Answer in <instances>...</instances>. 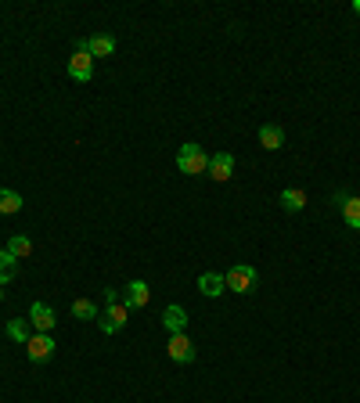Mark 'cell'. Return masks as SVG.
I'll return each instance as SVG.
<instances>
[{"instance_id": "obj_1", "label": "cell", "mask_w": 360, "mask_h": 403, "mask_svg": "<svg viewBox=\"0 0 360 403\" xmlns=\"http://www.w3.org/2000/svg\"><path fill=\"white\" fill-rule=\"evenodd\" d=\"M176 166H180V173H188V177H202V173H209V155L202 151V144H180Z\"/></svg>"}, {"instance_id": "obj_2", "label": "cell", "mask_w": 360, "mask_h": 403, "mask_svg": "<svg viewBox=\"0 0 360 403\" xmlns=\"http://www.w3.org/2000/svg\"><path fill=\"white\" fill-rule=\"evenodd\" d=\"M227 281V288L231 292H238V295H249L252 288H256V267H249V263H238V267H231V274L224 277Z\"/></svg>"}, {"instance_id": "obj_3", "label": "cell", "mask_w": 360, "mask_h": 403, "mask_svg": "<svg viewBox=\"0 0 360 403\" xmlns=\"http://www.w3.org/2000/svg\"><path fill=\"white\" fill-rule=\"evenodd\" d=\"M69 76L79 79V83H86L90 76H94V58H90V51H86V40H83L79 51L69 58Z\"/></svg>"}, {"instance_id": "obj_4", "label": "cell", "mask_w": 360, "mask_h": 403, "mask_svg": "<svg viewBox=\"0 0 360 403\" xmlns=\"http://www.w3.org/2000/svg\"><path fill=\"white\" fill-rule=\"evenodd\" d=\"M25 353H29V360H33V364H44V360H51V353H54V338H51L47 331H37V335H29V343H25Z\"/></svg>"}, {"instance_id": "obj_5", "label": "cell", "mask_w": 360, "mask_h": 403, "mask_svg": "<svg viewBox=\"0 0 360 403\" xmlns=\"http://www.w3.org/2000/svg\"><path fill=\"white\" fill-rule=\"evenodd\" d=\"M127 309H130L127 302H123V306H119V302H115V306H108V309H105V314L98 317V328H101L105 335H115L119 328H123V324H127Z\"/></svg>"}, {"instance_id": "obj_6", "label": "cell", "mask_w": 360, "mask_h": 403, "mask_svg": "<svg viewBox=\"0 0 360 403\" xmlns=\"http://www.w3.org/2000/svg\"><path fill=\"white\" fill-rule=\"evenodd\" d=\"M169 357L176 360V364H191L195 360V343H191V338L188 335H169Z\"/></svg>"}, {"instance_id": "obj_7", "label": "cell", "mask_w": 360, "mask_h": 403, "mask_svg": "<svg viewBox=\"0 0 360 403\" xmlns=\"http://www.w3.org/2000/svg\"><path fill=\"white\" fill-rule=\"evenodd\" d=\"M231 173H234V155L231 151H220V155H213V159H209V177L213 180H231Z\"/></svg>"}, {"instance_id": "obj_8", "label": "cell", "mask_w": 360, "mask_h": 403, "mask_svg": "<svg viewBox=\"0 0 360 403\" xmlns=\"http://www.w3.org/2000/svg\"><path fill=\"white\" fill-rule=\"evenodd\" d=\"M29 324H33L37 331H51L54 328V309L47 302H33L29 306Z\"/></svg>"}, {"instance_id": "obj_9", "label": "cell", "mask_w": 360, "mask_h": 403, "mask_svg": "<svg viewBox=\"0 0 360 403\" xmlns=\"http://www.w3.org/2000/svg\"><path fill=\"white\" fill-rule=\"evenodd\" d=\"M123 299H127L130 309H141V306H148V299H152V288H148V281H130Z\"/></svg>"}, {"instance_id": "obj_10", "label": "cell", "mask_w": 360, "mask_h": 403, "mask_svg": "<svg viewBox=\"0 0 360 403\" xmlns=\"http://www.w3.org/2000/svg\"><path fill=\"white\" fill-rule=\"evenodd\" d=\"M259 144H263L266 151L285 148V130H281V127H274V122H263V127H259Z\"/></svg>"}, {"instance_id": "obj_11", "label": "cell", "mask_w": 360, "mask_h": 403, "mask_svg": "<svg viewBox=\"0 0 360 403\" xmlns=\"http://www.w3.org/2000/svg\"><path fill=\"white\" fill-rule=\"evenodd\" d=\"M198 292H202V295H209V299L224 295V292H227L224 274H202V277H198Z\"/></svg>"}, {"instance_id": "obj_12", "label": "cell", "mask_w": 360, "mask_h": 403, "mask_svg": "<svg viewBox=\"0 0 360 403\" xmlns=\"http://www.w3.org/2000/svg\"><path fill=\"white\" fill-rule=\"evenodd\" d=\"M162 324L169 328V335H184V328H188V314H184V306H166Z\"/></svg>"}, {"instance_id": "obj_13", "label": "cell", "mask_w": 360, "mask_h": 403, "mask_svg": "<svg viewBox=\"0 0 360 403\" xmlns=\"http://www.w3.org/2000/svg\"><path fill=\"white\" fill-rule=\"evenodd\" d=\"M86 51H90V58H108V54H115V40L108 33H98L86 40Z\"/></svg>"}, {"instance_id": "obj_14", "label": "cell", "mask_w": 360, "mask_h": 403, "mask_svg": "<svg viewBox=\"0 0 360 403\" xmlns=\"http://www.w3.org/2000/svg\"><path fill=\"white\" fill-rule=\"evenodd\" d=\"M281 205L288 212H303L307 209V191H299V188H285L281 191Z\"/></svg>"}, {"instance_id": "obj_15", "label": "cell", "mask_w": 360, "mask_h": 403, "mask_svg": "<svg viewBox=\"0 0 360 403\" xmlns=\"http://www.w3.org/2000/svg\"><path fill=\"white\" fill-rule=\"evenodd\" d=\"M15 274H18V260H15L8 249H0V288H4Z\"/></svg>"}, {"instance_id": "obj_16", "label": "cell", "mask_w": 360, "mask_h": 403, "mask_svg": "<svg viewBox=\"0 0 360 403\" xmlns=\"http://www.w3.org/2000/svg\"><path fill=\"white\" fill-rule=\"evenodd\" d=\"M72 317H76V321H98L101 314H98V306L90 302V299H76V302H72Z\"/></svg>"}, {"instance_id": "obj_17", "label": "cell", "mask_w": 360, "mask_h": 403, "mask_svg": "<svg viewBox=\"0 0 360 403\" xmlns=\"http://www.w3.org/2000/svg\"><path fill=\"white\" fill-rule=\"evenodd\" d=\"M8 252H11L15 260H25V256H33V241H29L25 234H15V238L8 241Z\"/></svg>"}, {"instance_id": "obj_18", "label": "cell", "mask_w": 360, "mask_h": 403, "mask_svg": "<svg viewBox=\"0 0 360 403\" xmlns=\"http://www.w3.org/2000/svg\"><path fill=\"white\" fill-rule=\"evenodd\" d=\"M342 220H346L353 231H360V198H346V202H342Z\"/></svg>"}, {"instance_id": "obj_19", "label": "cell", "mask_w": 360, "mask_h": 403, "mask_svg": "<svg viewBox=\"0 0 360 403\" xmlns=\"http://www.w3.org/2000/svg\"><path fill=\"white\" fill-rule=\"evenodd\" d=\"M22 209V195L18 191H0V212H18Z\"/></svg>"}, {"instance_id": "obj_20", "label": "cell", "mask_w": 360, "mask_h": 403, "mask_svg": "<svg viewBox=\"0 0 360 403\" xmlns=\"http://www.w3.org/2000/svg\"><path fill=\"white\" fill-rule=\"evenodd\" d=\"M8 338H15V343L25 346V343H29V324H25V321H11V324H8Z\"/></svg>"}, {"instance_id": "obj_21", "label": "cell", "mask_w": 360, "mask_h": 403, "mask_svg": "<svg viewBox=\"0 0 360 403\" xmlns=\"http://www.w3.org/2000/svg\"><path fill=\"white\" fill-rule=\"evenodd\" d=\"M119 302V292L115 288H105V306H115Z\"/></svg>"}, {"instance_id": "obj_22", "label": "cell", "mask_w": 360, "mask_h": 403, "mask_svg": "<svg viewBox=\"0 0 360 403\" xmlns=\"http://www.w3.org/2000/svg\"><path fill=\"white\" fill-rule=\"evenodd\" d=\"M353 11H356V15H360V0H353Z\"/></svg>"}, {"instance_id": "obj_23", "label": "cell", "mask_w": 360, "mask_h": 403, "mask_svg": "<svg viewBox=\"0 0 360 403\" xmlns=\"http://www.w3.org/2000/svg\"><path fill=\"white\" fill-rule=\"evenodd\" d=\"M0 299H4V288H0Z\"/></svg>"}]
</instances>
